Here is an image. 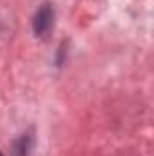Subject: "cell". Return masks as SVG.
I'll list each match as a JSON object with an SVG mask.
<instances>
[{
    "instance_id": "obj_1",
    "label": "cell",
    "mask_w": 154,
    "mask_h": 156,
    "mask_svg": "<svg viewBox=\"0 0 154 156\" xmlns=\"http://www.w3.org/2000/svg\"><path fill=\"white\" fill-rule=\"evenodd\" d=\"M54 27V9L49 2L42 4L33 16V31L40 38H45Z\"/></svg>"
},
{
    "instance_id": "obj_2",
    "label": "cell",
    "mask_w": 154,
    "mask_h": 156,
    "mask_svg": "<svg viewBox=\"0 0 154 156\" xmlns=\"http://www.w3.org/2000/svg\"><path fill=\"white\" fill-rule=\"evenodd\" d=\"M16 151H18V156H26V154H27V151H29V136H27V134L20 138Z\"/></svg>"
},
{
    "instance_id": "obj_3",
    "label": "cell",
    "mask_w": 154,
    "mask_h": 156,
    "mask_svg": "<svg viewBox=\"0 0 154 156\" xmlns=\"http://www.w3.org/2000/svg\"><path fill=\"white\" fill-rule=\"evenodd\" d=\"M0 156H2V153H0Z\"/></svg>"
}]
</instances>
